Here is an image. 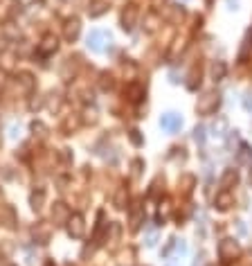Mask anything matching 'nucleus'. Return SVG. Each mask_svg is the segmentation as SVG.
I'll return each mask as SVG.
<instances>
[{
  "mask_svg": "<svg viewBox=\"0 0 252 266\" xmlns=\"http://www.w3.org/2000/svg\"><path fill=\"white\" fill-rule=\"evenodd\" d=\"M218 106H221V95H218L216 90H207V93H203L198 97V102H196V111H198L200 115H214Z\"/></svg>",
  "mask_w": 252,
  "mask_h": 266,
  "instance_id": "1",
  "label": "nucleus"
},
{
  "mask_svg": "<svg viewBox=\"0 0 252 266\" xmlns=\"http://www.w3.org/2000/svg\"><path fill=\"white\" fill-rule=\"evenodd\" d=\"M86 45L93 50V52H106L111 47V34L104 30H93L86 39Z\"/></svg>",
  "mask_w": 252,
  "mask_h": 266,
  "instance_id": "2",
  "label": "nucleus"
},
{
  "mask_svg": "<svg viewBox=\"0 0 252 266\" xmlns=\"http://www.w3.org/2000/svg\"><path fill=\"white\" fill-rule=\"evenodd\" d=\"M241 253V246L236 239H232V237H228V239H221V244H218V257H221L223 262H232L236 260Z\"/></svg>",
  "mask_w": 252,
  "mask_h": 266,
  "instance_id": "3",
  "label": "nucleus"
},
{
  "mask_svg": "<svg viewBox=\"0 0 252 266\" xmlns=\"http://www.w3.org/2000/svg\"><path fill=\"white\" fill-rule=\"evenodd\" d=\"M65 228H68V235H70L72 239H81V237L86 235V219H83V214H79V212L70 214Z\"/></svg>",
  "mask_w": 252,
  "mask_h": 266,
  "instance_id": "4",
  "label": "nucleus"
},
{
  "mask_svg": "<svg viewBox=\"0 0 252 266\" xmlns=\"http://www.w3.org/2000/svg\"><path fill=\"white\" fill-rule=\"evenodd\" d=\"M119 23H122V30L124 32H131L137 25V7L129 5L122 9V16H119Z\"/></svg>",
  "mask_w": 252,
  "mask_h": 266,
  "instance_id": "5",
  "label": "nucleus"
},
{
  "mask_svg": "<svg viewBox=\"0 0 252 266\" xmlns=\"http://www.w3.org/2000/svg\"><path fill=\"white\" fill-rule=\"evenodd\" d=\"M81 34V20L79 18H68L63 23V39L68 43H75Z\"/></svg>",
  "mask_w": 252,
  "mask_h": 266,
  "instance_id": "6",
  "label": "nucleus"
},
{
  "mask_svg": "<svg viewBox=\"0 0 252 266\" xmlns=\"http://www.w3.org/2000/svg\"><path fill=\"white\" fill-rule=\"evenodd\" d=\"M160 126H162L167 133H176L182 126V118L178 113H164L162 118H160Z\"/></svg>",
  "mask_w": 252,
  "mask_h": 266,
  "instance_id": "7",
  "label": "nucleus"
},
{
  "mask_svg": "<svg viewBox=\"0 0 252 266\" xmlns=\"http://www.w3.org/2000/svg\"><path fill=\"white\" fill-rule=\"evenodd\" d=\"M70 207L65 205L63 201H57L52 205V221H54V225H65L68 224V219H70Z\"/></svg>",
  "mask_w": 252,
  "mask_h": 266,
  "instance_id": "8",
  "label": "nucleus"
},
{
  "mask_svg": "<svg viewBox=\"0 0 252 266\" xmlns=\"http://www.w3.org/2000/svg\"><path fill=\"white\" fill-rule=\"evenodd\" d=\"M36 50H39V54H43V57H50V54H54L57 50H59V39H57L54 34H45Z\"/></svg>",
  "mask_w": 252,
  "mask_h": 266,
  "instance_id": "9",
  "label": "nucleus"
},
{
  "mask_svg": "<svg viewBox=\"0 0 252 266\" xmlns=\"http://www.w3.org/2000/svg\"><path fill=\"white\" fill-rule=\"evenodd\" d=\"M32 237H34L36 244H47L50 237H52V225L45 224V221H39V224L32 228Z\"/></svg>",
  "mask_w": 252,
  "mask_h": 266,
  "instance_id": "10",
  "label": "nucleus"
},
{
  "mask_svg": "<svg viewBox=\"0 0 252 266\" xmlns=\"http://www.w3.org/2000/svg\"><path fill=\"white\" fill-rule=\"evenodd\" d=\"M0 224L9 228V230H14L18 225V214L12 205H0Z\"/></svg>",
  "mask_w": 252,
  "mask_h": 266,
  "instance_id": "11",
  "label": "nucleus"
},
{
  "mask_svg": "<svg viewBox=\"0 0 252 266\" xmlns=\"http://www.w3.org/2000/svg\"><path fill=\"white\" fill-rule=\"evenodd\" d=\"M45 199H47V194H45V189H43V187L32 189V194H30V207L34 210V212H41L43 205H45Z\"/></svg>",
  "mask_w": 252,
  "mask_h": 266,
  "instance_id": "12",
  "label": "nucleus"
},
{
  "mask_svg": "<svg viewBox=\"0 0 252 266\" xmlns=\"http://www.w3.org/2000/svg\"><path fill=\"white\" fill-rule=\"evenodd\" d=\"M77 68H79V57H68L65 63L61 65V77H63L65 82H70L77 75Z\"/></svg>",
  "mask_w": 252,
  "mask_h": 266,
  "instance_id": "13",
  "label": "nucleus"
},
{
  "mask_svg": "<svg viewBox=\"0 0 252 266\" xmlns=\"http://www.w3.org/2000/svg\"><path fill=\"white\" fill-rule=\"evenodd\" d=\"M16 83L20 86L23 93H32V90L36 88V79H34L32 72H18V75H16Z\"/></svg>",
  "mask_w": 252,
  "mask_h": 266,
  "instance_id": "14",
  "label": "nucleus"
},
{
  "mask_svg": "<svg viewBox=\"0 0 252 266\" xmlns=\"http://www.w3.org/2000/svg\"><path fill=\"white\" fill-rule=\"evenodd\" d=\"M144 224V210L140 207V203H133L131 207V230H140Z\"/></svg>",
  "mask_w": 252,
  "mask_h": 266,
  "instance_id": "15",
  "label": "nucleus"
},
{
  "mask_svg": "<svg viewBox=\"0 0 252 266\" xmlns=\"http://www.w3.org/2000/svg\"><path fill=\"white\" fill-rule=\"evenodd\" d=\"M232 203H234V196L230 194V189H221L216 194V199H214V205H216L218 210H223V212H225Z\"/></svg>",
  "mask_w": 252,
  "mask_h": 266,
  "instance_id": "16",
  "label": "nucleus"
},
{
  "mask_svg": "<svg viewBox=\"0 0 252 266\" xmlns=\"http://www.w3.org/2000/svg\"><path fill=\"white\" fill-rule=\"evenodd\" d=\"M236 181H239V174H236V169H225L221 176V189H230L234 187Z\"/></svg>",
  "mask_w": 252,
  "mask_h": 266,
  "instance_id": "17",
  "label": "nucleus"
},
{
  "mask_svg": "<svg viewBox=\"0 0 252 266\" xmlns=\"http://www.w3.org/2000/svg\"><path fill=\"white\" fill-rule=\"evenodd\" d=\"M250 160H252V147H250V144H246V142H241L239 151H236V163H241V165H248Z\"/></svg>",
  "mask_w": 252,
  "mask_h": 266,
  "instance_id": "18",
  "label": "nucleus"
},
{
  "mask_svg": "<svg viewBox=\"0 0 252 266\" xmlns=\"http://www.w3.org/2000/svg\"><path fill=\"white\" fill-rule=\"evenodd\" d=\"M225 75H228V65L223 63V61H214L212 63V79L214 82H223Z\"/></svg>",
  "mask_w": 252,
  "mask_h": 266,
  "instance_id": "19",
  "label": "nucleus"
},
{
  "mask_svg": "<svg viewBox=\"0 0 252 266\" xmlns=\"http://www.w3.org/2000/svg\"><path fill=\"white\" fill-rule=\"evenodd\" d=\"M124 93L129 95V100H131V102H142V97H144V88H142L140 83H129Z\"/></svg>",
  "mask_w": 252,
  "mask_h": 266,
  "instance_id": "20",
  "label": "nucleus"
},
{
  "mask_svg": "<svg viewBox=\"0 0 252 266\" xmlns=\"http://www.w3.org/2000/svg\"><path fill=\"white\" fill-rule=\"evenodd\" d=\"M225 133H230V131H228V120L218 118L216 122L212 124V136H214V138H225Z\"/></svg>",
  "mask_w": 252,
  "mask_h": 266,
  "instance_id": "21",
  "label": "nucleus"
},
{
  "mask_svg": "<svg viewBox=\"0 0 252 266\" xmlns=\"http://www.w3.org/2000/svg\"><path fill=\"white\" fill-rule=\"evenodd\" d=\"M126 201H129V196H126V187H119L117 194L113 196V203H115L117 210H124V207H126Z\"/></svg>",
  "mask_w": 252,
  "mask_h": 266,
  "instance_id": "22",
  "label": "nucleus"
},
{
  "mask_svg": "<svg viewBox=\"0 0 252 266\" xmlns=\"http://www.w3.org/2000/svg\"><path fill=\"white\" fill-rule=\"evenodd\" d=\"M178 183H182V192H185V194H192V189H194V183H196V178H194L192 174H182Z\"/></svg>",
  "mask_w": 252,
  "mask_h": 266,
  "instance_id": "23",
  "label": "nucleus"
},
{
  "mask_svg": "<svg viewBox=\"0 0 252 266\" xmlns=\"http://www.w3.org/2000/svg\"><path fill=\"white\" fill-rule=\"evenodd\" d=\"M30 129H32V133H34V136H39V138H45L47 136V126L43 124L41 120H34V122L30 124Z\"/></svg>",
  "mask_w": 252,
  "mask_h": 266,
  "instance_id": "24",
  "label": "nucleus"
},
{
  "mask_svg": "<svg viewBox=\"0 0 252 266\" xmlns=\"http://www.w3.org/2000/svg\"><path fill=\"white\" fill-rule=\"evenodd\" d=\"M205 138H207V129L203 124H198L194 129V140L198 142V144H205Z\"/></svg>",
  "mask_w": 252,
  "mask_h": 266,
  "instance_id": "25",
  "label": "nucleus"
},
{
  "mask_svg": "<svg viewBox=\"0 0 252 266\" xmlns=\"http://www.w3.org/2000/svg\"><path fill=\"white\" fill-rule=\"evenodd\" d=\"M99 88L101 90H111L113 88V77L108 72H101L99 75Z\"/></svg>",
  "mask_w": 252,
  "mask_h": 266,
  "instance_id": "26",
  "label": "nucleus"
},
{
  "mask_svg": "<svg viewBox=\"0 0 252 266\" xmlns=\"http://www.w3.org/2000/svg\"><path fill=\"white\" fill-rule=\"evenodd\" d=\"M158 230H155V228H149L147 230V235H144V244H147V246H155V242H158Z\"/></svg>",
  "mask_w": 252,
  "mask_h": 266,
  "instance_id": "27",
  "label": "nucleus"
},
{
  "mask_svg": "<svg viewBox=\"0 0 252 266\" xmlns=\"http://www.w3.org/2000/svg\"><path fill=\"white\" fill-rule=\"evenodd\" d=\"M241 104H243V108H246L248 113H252V90H248V93L243 95V100H241Z\"/></svg>",
  "mask_w": 252,
  "mask_h": 266,
  "instance_id": "28",
  "label": "nucleus"
},
{
  "mask_svg": "<svg viewBox=\"0 0 252 266\" xmlns=\"http://www.w3.org/2000/svg\"><path fill=\"white\" fill-rule=\"evenodd\" d=\"M25 257H27V266H34V260H36V250L32 248V246H27V248H25Z\"/></svg>",
  "mask_w": 252,
  "mask_h": 266,
  "instance_id": "29",
  "label": "nucleus"
},
{
  "mask_svg": "<svg viewBox=\"0 0 252 266\" xmlns=\"http://www.w3.org/2000/svg\"><path fill=\"white\" fill-rule=\"evenodd\" d=\"M106 9H108V7H106L104 2H97V5H95V9H90V16L97 18V16H101V14H104Z\"/></svg>",
  "mask_w": 252,
  "mask_h": 266,
  "instance_id": "30",
  "label": "nucleus"
},
{
  "mask_svg": "<svg viewBox=\"0 0 252 266\" xmlns=\"http://www.w3.org/2000/svg\"><path fill=\"white\" fill-rule=\"evenodd\" d=\"M196 79L200 82V68H194V70H192V82L187 83V86H189L192 90H196Z\"/></svg>",
  "mask_w": 252,
  "mask_h": 266,
  "instance_id": "31",
  "label": "nucleus"
},
{
  "mask_svg": "<svg viewBox=\"0 0 252 266\" xmlns=\"http://www.w3.org/2000/svg\"><path fill=\"white\" fill-rule=\"evenodd\" d=\"M131 167H133V172H131V174H133V176H140V174H142V167H144V163H142V160L137 158V160H133V163H131Z\"/></svg>",
  "mask_w": 252,
  "mask_h": 266,
  "instance_id": "32",
  "label": "nucleus"
},
{
  "mask_svg": "<svg viewBox=\"0 0 252 266\" xmlns=\"http://www.w3.org/2000/svg\"><path fill=\"white\" fill-rule=\"evenodd\" d=\"M131 142H133V144H135V147H140V144H142V136H140V131H137V129H133V131H131Z\"/></svg>",
  "mask_w": 252,
  "mask_h": 266,
  "instance_id": "33",
  "label": "nucleus"
},
{
  "mask_svg": "<svg viewBox=\"0 0 252 266\" xmlns=\"http://www.w3.org/2000/svg\"><path fill=\"white\" fill-rule=\"evenodd\" d=\"M59 158L63 160V163H72V151H70V149H61V151H59Z\"/></svg>",
  "mask_w": 252,
  "mask_h": 266,
  "instance_id": "34",
  "label": "nucleus"
},
{
  "mask_svg": "<svg viewBox=\"0 0 252 266\" xmlns=\"http://www.w3.org/2000/svg\"><path fill=\"white\" fill-rule=\"evenodd\" d=\"M18 136H20V124H12V126H9V138L16 140Z\"/></svg>",
  "mask_w": 252,
  "mask_h": 266,
  "instance_id": "35",
  "label": "nucleus"
},
{
  "mask_svg": "<svg viewBox=\"0 0 252 266\" xmlns=\"http://www.w3.org/2000/svg\"><path fill=\"white\" fill-rule=\"evenodd\" d=\"M41 106H43V97H39V100H32V102H30V111H39Z\"/></svg>",
  "mask_w": 252,
  "mask_h": 266,
  "instance_id": "36",
  "label": "nucleus"
},
{
  "mask_svg": "<svg viewBox=\"0 0 252 266\" xmlns=\"http://www.w3.org/2000/svg\"><path fill=\"white\" fill-rule=\"evenodd\" d=\"M236 230H239V235H241V237L248 235V228L243 225V221H236Z\"/></svg>",
  "mask_w": 252,
  "mask_h": 266,
  "instance_id": "37",
  "label": "nucleus"
},
{
  "mask_svg": "<svg viewBox=\"0 0 252 266\" xmlns=\"http://www.w3.org/2000/svg\"><path fill=\"white\" fill-rule=\"evenodd\" d=\"M203 260H205V253H200L198 257H196V262H194V266H203Z\"/></svg>",
  "mask_w": 252,
  "mask_h": 266,
  "instance_id": "38",
  "label": "nucleus"
},
{
  "mask_svg": "<svg viewBox=\"0 0 252 266\" xmlns=\"http://www.w3.org/2000/svg\"><path fill=\"white\" fill-rule=\"evenodd\" d=\"M239 0H228V9H239Z\"/></svg>",
  "mask_w": 252,
  "mask_h": 266,
  "instance_id": "39",
  "label": "nucleus"
},
{
  "mask_svg": "<svg viewBox=\"0 0 252 266\" xmlns=\"http://www.w3.org/2000/svg\"><path fill=\"white\" fill-rule=\"evenodd\" d=\"M248 183H250V187H252V167H250V174H248Z\"/></svg>",
  "mask_w": 252,
  "mask_h": 266,
  "instance_id": "40",
  "label": "nucleus"
},
{
  "mask_svg": "<svg viewBox=\"0 0 252 266\" xmlns=\"http://www.w3.org/2000/svg\"><path fill=\"white\" fill-rule=\"evenodd\" d=\"M167 266H180V264H178V262H169V264H167Z\"/></svg>",
  "mask_w": 252,
  "mask_h": 266,
  "instance_id": "41",
  "label": "nucleus"
},
{
  "mask_svg": "<svg viewBox=\"0 0 252 266\" xmlns=\"http://www.w3.org/2000/svg\"><path fill=\"white\" fill-rule=\"evenodd\" d=\"M182 2H187V0H182Z\"/></svg>",
  "mask_w": 252,
  "mask_h": 266,
  "instance_id": "42",
  "label": "nucleus"
}]
</instances>
